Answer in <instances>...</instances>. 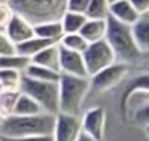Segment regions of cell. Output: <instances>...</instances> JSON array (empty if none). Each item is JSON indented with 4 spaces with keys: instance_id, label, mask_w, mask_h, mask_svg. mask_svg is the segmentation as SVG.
<instances>
[{
    "instance_id": "12",
    "label": "cell",
    "mask_w": 149,
    "mask_h": 141,
    "mask_svg": "<svg viewBox=\"0 0 149 141\" xmlns=\"http://www.w3.org/2000/svg\"><path fill=\"white\" fill-rule=\"evenodd\" d=\"M7 37L13 42L15 45L21 43V42L27 40L34 35V26L31 22H27L26 19H23L21 16L15 15L13 19L8 22V26L3 29Z\"/></svg>"
},
{
    "instance_id": "33",
    "label": "cell",
    "mask_w": 149,
    "mask_h": 141,
    "mask_svg": "<svg viewBox=\"0 0 149 141\" xmlns=\"http://www.w3.org/2000/svg\"><path fill=\"white\" fill-rule=\"evenodd\" d=\"M2 3H8V0H0V5H2Z\"/></svg>"
},
{
    "instance_id": "22",
    "label": "cell",
    "mask_w": 149,
    "mask_h": 141,
    "mask_svg": "<svg viewBox=\"0 0 149 141\" xmlns=\"http://www.w3.org/2000/svg\"><path fill=\"white\" fill-rule=\"evenodd\" d=\"M58 45L61 48H64V50L75 51V53H84L88 43L84 40V37L80 34H63Z\"/></svg>"
},
{
    "instance_id": "19",
    "label": "cell",
    "mask_w": 149,
    "mask_h": 141,
    "mask_svg": "<svg viewBox=\"0 0 149 141\" xmlns=\"http://www.w3.org/2000/svg\"><path fill=\"white\" fill-rule=\"evenodd\" d=\"M87 21V16L80 13H72V11H64L59 19L63 27V34H79L82 26Z\"/></svg>"
},
{
    "instance_id": "20",
    "label": "cell",
    "mask_w": 149,
    "mask_h": 141,
    "mask_svg": "<svg viewBox=\"0 0 149 141\" xmlns=\"http://www.w3.org/2000/svg\"><path fill=\"white\" fill-rule=\"evenodd\" d=\"M40 112H43L42 107L32 98H29L27 95L19 91L11 115H36V114H40Z\"/></svg>"
},
{
    "instance_id": "4",
    "label": "cell",
    "mask_w": 149,
    "mask_h": 141,
    "mask_svg": "<svg viewBox=\"0 0 149 141\" xmlns=\"http://www.w3.org/2000/svg\"><path fill=\"white\" fill-rule=\"evenodd\" d=\"M148 96H149V80L146 74L136 77L130 87L125 90L120 101L123 119L133 120L136 125H148Z\"/></svg>"
},
{
    "instance_id": "3",
    "label": "cell",
    "mask_w": 149,
    "mask_h": 141,
    "mask_svg": "<svg viewBox=\"0 0 149 141\" xmlns=\"http://www.w3.org/2000/svg\"><path fill=\"white\" fill-rule=\"evenodd\" d=\"M8 5L32 26L59 21L66 11V0H8Z\"/></svg>"
},
{
    "instance_id": "26",
    "label": "cell",
    "mask_w": 149,
    "mask_h": 141,
    "mask_svg": "<svg viewBox=\"0 0 149 141\" xmlns=\"http://www.w3.org/2000/svg\"><path fill=\"white\" fill-rule=\"evenodd\" d=\"M27 64H29V59L19 56L18 53L7 54V56H0V69H15V70L24 72V69L27 67Z\"/></svg>"
},
{
    "instance_id": "21",
    "label": "cell",
    "mask_w": 149,
    "mask_h": 141,
    "mask_svg": "<svg viewBox=\"0 0 149 141\" xmlns=\"http://www.w3.org/2000/svg\"><path fill=\"white\" fill-rule=\"evenodd\" d=\"M23 74L26 77H29V79L40 80V82H58L59 75H61V74L56 72V70H50V69H47V67L37 66V64H32V63L27 64V67L24 69Z\"/></svg>"
},
{
    "instance_id": "2",
    "label": "cell",
    "mask_w": 149,
    "mask_h": 141,
    "mask_svg": "<svg viewBox=\"0 0 149 141\" xmlns=\"http://www.w3.org/2000/svg\"><path fill=\"white\" fill-rule=\"evenodd\" d=\"M104 40L111 47L117 63L130 66V64L139 63L146 56L138 48V45H136L135 38L132 35L130 26L120 24V22L114 21L112 18H107V21H106V35H104Z\"/></svg>"
},
{
    "instance_id": "23",
    "label": "cell",
    "mask_w": 149,
    "mask_h": 141,
    "mask_svg": "<svg viewBox=\"0 0 149 141\" xmlns=\"http://www.w3.org/2000/svg\"><path fill=\"white\" fill-rule=\"evenodd\" d=\"M109 6L107 0H88V6L85 16L88 19H107L109 18Z\"/></svg>"
},
{
    "instance_id": "29",
    "label": "cell",
    "mask_w": 149,
    "mask_h": 141,
    "mask_svg": "<svg viewBox=\"0 0 149 141\" xmlns=\"http://www.w3.org/2000/svg\"><path fill=\"white\" fill-rule=\"evenodd\" d=\"M87 6H88V0H66V11L85 15Z\"/></svg>"
},
{
    "instance_id": "36",
    "label": "cell",
    "mask_w": 149,
    "mask_h": 141,
    "mask_svg": "<svg viewBox=\"0 0 149 141\" xmlns=\"http://www.w3.org/2000/svg\"><path fill=\"white\" fill-rule=\"evenodd\" d=\"M0 120H2V119H0Z\"/></svg>"
},
{
    "instance_id": "30",
    "label": "cell",
    "mask_w": 149,
    "mask_h": 141,
    "mask_svg": "<svg viewBox=\"0 0 149 141\" xmlns=\"http://www.w3.org/2000/svg\"><path fill=\"white\" fill-rule=\"evenodd\" d=\"M128 3L139 16L149 15V0H128Z\"/></svg>"
},
{
    "instance_id": "10",
    "label": "cell",
    "mask_w": 149,
    "mask_h": 141,
    "mask_svg": "<svg viewBox=\"0 0 149 141\" xmlns=\"http://www.w3.org/2000/svg\"><path fill=\"white\" fill-rule=\"evenodd\" d=\"M80 128L82 133L91 136L96 141H103L104 130H106V111L104 107H91L84 114L80 119Z\"/></svg>"
},
{
    "instance_id": "8",
    "label": "cell",
    "mask_w": 149,
    "mask_h": 141,
    "mask_svg": "<svg viewBox=\"0 0 149 141\" xmlns=\"http://www.w3.org/2000/svg\"><path fill=\"white\" fill-rule=\"evenodd\" d=\"M127 74H128V66L116 61L109 67L88 77L90 79V88L96 90V91H107V90L117 87L120 82H123Z\"/></svg>"
},
{
    "instance_id": "16",
    "label": "cell",
    "mask_w": 149,
    "mask_h": 141,
    "mask_svg": "<svg viewBox=\"0 0 149 141\" xmlns=\"http://www.w3.org/2000/svg\"><path fill=\"white\" fill-rule=\"evenodd\" d=\"M50 45H53V42L45 40V38H40V37H37V35H32V37L27 38V40L15 45V50H16V53L19 54V56L27 58V59L31 61V58L36 56L39 51H42L43 48L50 47Z\"/></svg>"
},
{
    "instance_id": "17",
    "label": "cell",
    "mask_w": 149,
    "mask_h": 141,
    "mask_svg": "<svg viewBox=\"0 0 149 141\" xmlns=\"http://www.w3.org/2000/svg\"><path fill=\"white\" fill-rule=\"evenodd\" d=\"M132 29V35L135 38L138 48L144 54H148L149 51V15L141 16L135 24L130 26Z\"/></svg>"
},
{
    "instance_id": "5",
    "label": "cell",
    "mask_w": 149,
    "mask_h": 141,
    "mask_svg": "<svg viewBox=\"0 0 149 141\" xmlns=\"http://www.w3.org/2000/svg\"><path fill=\"white\" fill-rule=\"evenodd\" d=\"M88 91H90L88 77H74L61 74L58 80V112L79 115Z\"/></svg>"
},
{
    "instance_id": "28",
    "label": "cell",
    "mask_w": 149,
    "mask_h": 141,
    "mask_svg": "<svg viewBox=\"0 0 149 141\" xmlns=\"http://www.w3.org/2000/svg\"><path fill=\"white\" fill-rule=\"evenodd\" d=\"M13 16H15V11L8 3H2L0 5V29L2 31L8 26V22L13 19Z\"/></svg>"
},
{
    "instance_id": "24",
    "label": "cell",
    "mask_w": 149,
    "mask_h": 141,
    "mask_svg": "<svg viewBox=\"0 0 149 141\" xmlns=\"http://www.w3.org/2000/svg\"><path fill=\"white\" fill-rule=\"evenodd\" d=\"M23 72L15 69H0V88L2 90H19Z\"/></svg>"
},
{
    "instance_id": "27",
    "label": "cell",
    "mask_w": 149,
    "mask_h": 141,
    "mask_svg": "<svg viewBox=\"0 0 149 141\" xmlns=\"http://www.w3.org/2000/svg\"><path fill=\"white\" fill-rule=\"evenodd\" d=\"M13 53H16L15 43L7 37L5 31L0 29V56H7V54H13Z\"/></svg>"
},
{
    "instance_id": "13",
    "label": "cell",
    "mask_w": 149,
    "mask_h": 141,
    "mask_svg": "<svg viewBox=\"0 0 149 141\" xmlns=\"http://www.w3.org/2000/svg\"><path fill=\"white\" fill-rule=\"evenodd\" d=\"M109 18H112L114 21L120 22V24L132 26V24H135L141 16L133 10V6L128 3V0H120V2L111 3Z\"/></svg>"
},
{
    "instance_id": "1",
    "label": "cell",
    "mask_w": 149,
    "mask_h": 141,
    "mask_svg": "<svg viewBox=\"0 0 149 141\" xmlns=\"http://www.w3.org/2000/svg\"><path fill=\"white\" fill-rule=\"evenodd\" d=\"M55 128V114L40 112L36 115H8L0 120V138L52 136Z\"/></svg>"
},
{
    "instance_id": "6",
    "label": "cell",
    "mask_w": 149,
    "mask_h": 141,
    "mask_svg": "<svg viewBox=\"0 0 149 141\" xmlns=\"http://www.w3.org/2000/svg\"><path fill=\"white\" fill-rule=\"evenodd\" d=\"M19 91L32 98L43 112L58 114V82H40L23 74Z\"/></svg>"
},
{
    "instance_id": "15",
    "label": "cell",
    "mask_w": 149,
    "mask_h": 141,
    "mask_svg": "<svg viewBox=\"0 0 149 141\" xmlns=\"http://www.w3.org/2000/svg\"><path fill=\"white\" fill-rule=\"evenodd\" d=\"M106 21L107 19H88L87 18V21L82 26L79 34L84 37V40L87 43L104 40V35H106Z\"/></svg>"
},
{
    "instance_id": "7",
    "label": "cell",
    "mask_w": 149,
    "mask_h": 141,
    "mask_svg": "<svg viewBox=\"0 0 149 141\" xmlns=\"http://www.w3.org/2000/svg\"><path fill=\"white\" fill-rule=\"evenodd\" d=\"M82 56H84V63H85V69H87L88 77L95 75L100 70L106 69L111 64L116 63V56H114L112 50H111V47L107 45L106 40L88 43L85 51L82 53Z\"/></svg>"
},
{
    "instance_id": "35",
    "label": "cell",
    "mask_w": 149,
    "mask_h": 141,
    "mask_svg": "<svg viewBox=\"0 0 149 141\" xmlns=\"http://www.w3.org/2000/svg\"><path fill=\"white\" fill-rule=\"evenodd\" d=\"M0 141H3V140H2V138H0Z\"/></svg>"
},
{
    "instance_id": "18",
    "label": "cell",
    "mask_w": 149,
    "mask_h": 141,
    "mask_svg": "<svg viewBox=\"0 0 149 141\" xmlns=\"http://www.w3.org/2000/svg\"><path fill=\"white\" fill-rule=\"evenodd\" d=\"M34 35L40 38L50 40L53 43H58L63 35V27L59 21H52V22H42V24L34 26Z\"/></svg>"
},
{
    "instance_id": "32",
    "label": "cell",
    "mask_w": 149,
    "mask_h": 141,
    "mask_svg": "<svg viewBox=\"0 0 149 141\" xmlns=\"http://www.w3.org/2000/svg\"><path fill=\"white\" fill-rule=\"evenodd\" d=\"M75 141H96V140H93L91 136H88V135H85V133H80Z\"/></svg>"
},
{
    "instance_id": "11",
    "label": "cell",
    "mask_w": 149,
    "mask_h": 141,
    "mask_svg": "<svg viewBox=\"0 0 149 141\" xmlns=\"http://www.w3.org/2000/svg\"><path fill=\"white\" fill-rule=\"evenodd\" d=\"M59 74L74 77H88L82 53L69 51L59 47Z\"/></svg>"
},
{
    "instance_id": "25",
    "label": "cell",
    "mask_w": 149,
    "mask_h": 141,
    "mask_svg": "<svg viewBox=\"0 0 149 141\" xmlns=\"http://www.w3.org/2000/svg\"><path fill=\"white\" fill-rule=\"evenodd\" d=\"M19 90H2L0 88V119L13 114V107Z\"/></svg>"
},
{
    "instance_id": "14",
    "label": "cell",
    "mask_w": 149,
    "mask_h": 141,
    "mask_svg": "<svg viewBox=\"0 0 149 141\" xmlns=\"http://www.w3.org/2000/svg\"><path fill=\"white\" fill-rule=\"evenodd\" d=\"M29 63L47 67V69H50V70L59 72V45L53 43V45H50V47L43 48V50L39 51L36 56L31 58Z\"/></svg>"
},
{
    "instance_id": "34",
    "label": "cell",
    "mask_w": 149,
    "mask_h": 141,
    "mask_svg": "<svg viewBox=\"0 0 149 141\" xmlns=\"http://www.w3.org/2000/svg\"><path fill=\"white\" fill-rule=\"evenodd\" d=\"M109 3H114V2H120V0H107Z\"/></svg>"
},
{
    "instance_id": "9",
    "label": "cell",
    "mask_w": 149,
    "mask_h": 141,
    "mask_svg": "<svg viewBox=\"0 0 149 141\" xmlns=\"http://www.w3.org/2000/svg\"><path fill=\"white\" fill-rule=\"evenodd\" d=\"M82 133L80 117L71 114H55V128H53L52 138L53 141H75Z\"/></svg>"
},
{
    "instance_id": "31",
    "label": "cell",
    "mask_w": 149,
    "mask_h": 141,
    "mask_svg": "<svg viewBox=\"0 0 149 141\" xmlns=\"http://www.w3.org/2000/svg\"><path fill=\"white\" fill-rule=\"evenodd\" d=\"M3 141H53L50 135H42V136H23V138H2Z\"/></svg>"
}]
</instances>
